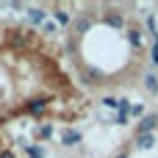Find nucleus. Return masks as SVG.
I'll list each match as a JSON object with an SVG mask.
<instances>
[{
    "label": "nucleus",
    "instance_id": "obj_1",
    "mask_svg": "<svg viewBox=\"0 0 158 158\" xmlns=\"http://www.w3.org/2000/svg\"><path fill=\"white\" fill-rule=\"evenodd\" d=\"M92 97L56 39L0 19V158H64L78 144Z\"/></svg>",
    "mask_w": 158,
    "mask_h": 158
},
{
    "label": "nucleus",
    "instance_id": "obj_2",
    "mask_svg": "<svg viewBox=\"0 0 158 158\" xmlns=\"http://www.w3.org/2000/svg\"><path fill=\"white\" fill-rule=\"evenodd\" d=\"M64 58L83 89L119 92L142 81L147 31L136 8L119 3L78 6L61 39Z\"/></svg>",
    "mask_w": 158,
    "mask_h": 158
}]
</instances>
